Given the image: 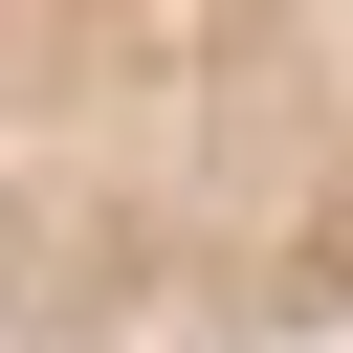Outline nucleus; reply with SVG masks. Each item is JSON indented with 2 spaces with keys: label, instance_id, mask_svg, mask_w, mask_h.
I'll return each instance as SVG.
<instances>
[{
  "label": "nucleus",
  "instance_id": "1",
  "mask_svg": "<svg viewBox=\"0 0 353 353\" xmlns=\"http://www.w3.org/2000/svg\"><path fill=\"white\" fill-rule=\"evenodd\" d=\"M287 331H353V22H0V353Z\"/></svg>",
  "mask_w": 353,
  "mask_h": 353
}]
</instances>
